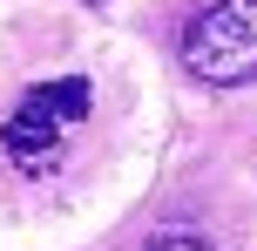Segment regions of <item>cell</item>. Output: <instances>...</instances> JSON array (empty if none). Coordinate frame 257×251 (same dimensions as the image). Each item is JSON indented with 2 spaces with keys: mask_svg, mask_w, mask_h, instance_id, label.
I'll list each match as a JSON object with an SVG mask.
<instances>
[{
  "mask_svg": "<svg viewBox=\"0 0 257 251\" xmlns=\"http://www.w3.org/2000/svg\"><path fill=\"white\" fill-rule=\"evenodd\" d=\"M7 149H14L21 163H41V156H54V149H61V122H54L48 109L34 102V95H27V102L7 116Z\"/></svg>",
  "mask_w": 257,
  "mask_h": 251,
  "instance_id": "cell-2",
  "label": "cell"
},
{
  "mask_svg": "<svg viewBox=\"0 0 257 251\" xmlns=\"http://www.w3.org/2000/svg\"><path fill=\"white\" fill-rule=\"evenodd\" d=\"M27 95H34V102L48 109V116L61 122V129L88 116V81H81V75H68V81H41V89H27Z\"/></svg>",
  "mask_w": 257,
  "mask_h": 251,
  "instance_id": "cell-3",
  "label": "cell"
},
{
  "mask_svg": "<svg viewBox=\"0 0 257 251\" xmlns=\"http://www.w3.org/2000/svg\"><path fill=\"white\" fill-rule=\"evenodd\" d=\"M183 68L210 89L257 81V0H210L183 34Z\"/></svg>",
  "mask_w": 257,
  "mask_h": 251,
  "instance_id": "cell-1",
  "label": "cell"
},
{
  "mask_svg": "<svg viewBox=\"0 0 257 251\" xmlns=\"http://www.w3.org/2000/svg\"><path fill=\"white\" fill-rule=\"evenodd\" d=\"M142 251H217V244H210L203 231H149Z\"/></svg>",
  "mask_w": 257,
  "mask_h": 251,
  "instance_id": "cell-4",
  "label": "cell"
}]
</instances>
